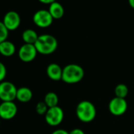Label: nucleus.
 <instances>
[{
  "label": "nucleus",
  "instance_id": "nucleus-1",
  "mask_svg": "<svg viewBox=\"0 0 134 134\" xmlns=\"http://www.w3.org/2000/svg\"><path fill=\"white\" fill-rule=\"evenodd\" d=\"M85 77V70L83 67L78 64H68L62 69V78L65 84L74 85L83 80Z\"/></svg>",
  "mask_w": 134,
  "mask_h": 134
},
{
  "label": "nucleus",
  "instance_id": "nucleus-2",
  "mask_svg": "<svg viewBox=\"0 0 134 134\" xmlns=\"http://www.w3.org/2000/svg\"><path fill=\"white\" fill-rule=\"evenodd\" d=\"M34 45L39 54L48 55L53 54L57 50L58 43L54 36L50 34H43L39 36Z\"/></svg>",
  "mask_w": 134,
  "mask_h": 134
},
{
  "label": "nucleus",
  "instance_id": "nucleus-3",
  "mask_svg": "<svg viewBox=\"0 0 134 134\" xmlns=\"http://www.w3.org/2000/svg\"><path fill=\"white\" fill-rule=\"evenodd\" d=\"M96 106L88 100L81 101L76 107V115L77 118L84 123L92 121L96 117Z\"/></svg>",
  "mask_w": 134,
  "mask_h": 134
},
{
  "label": "nucleus",
  "instance_id": "nucleus-4",
  "mask_svg": "<svg viewBox=\"0 0 134 134\" xmlns=\"http://www.w3.org/2000/svg\"><path fill=\"white\" fill-rule=\"evenodd\" d=\"M18 88L10 81L0 83V99L2 102H14L16 99Z\"/></svg>",
  "mask_w": 134,
  "mask_h": 134
},
{
  "label": "nucleus",
  "instance_id": "nucleus-5",
  "mask_svg": "<svg viewBox=\"0 0 134 134\" xmlns=\"http://www.w3.org/2000/svg\"><path fill=\"white\" fill-rule=\"evenodd\" d=\"M44 118L45 121L50 126H58L64 119V111L58 106L48 108Z\"/></svg>",
  "mask_w": 134,
  "mask_h": 134
},
{
  "label": "nucleus",
  "instance_id": "nucleus-6",
  "mask_svg": "<svg viewBox=\"0 0 134 134\" xmlns=\"http://www.w3.org/2000/svg\"><path fill=\"white\" fill-rule=\"evenodd\" d=\"M32 21L37 27L46 29L52 25L54 18L49 13L48 10H39L33 14Z\"/></svg>",
  "mask_w": 134,
  "mask_h": 134
},
{
  "label": "nucleus",
  "instance_id": "nucleus-7",
  "mask_svg": "<svg viewBox=\"0 0 134 134\" xmlns=\"http://www.w3.org/2000/svg\"><path fill=\"white\" fill-rule=\"evenodd\" d=\"M128 109V103L125 99H121L118 97H114L108 104V110L110 113L114 116H121L123 115Z\"/></svg>",
  "mask_w": 134,
  "mask_h": 134
},
{
  "label": "nucleus",
  "instance_id": "nucleus-8",
  "mask_svg": "<svg viewBox=\"0 0 134 134\" xmlns=\"http://www.w3.org/2000/svg\"><path fill=\"white\" fill-rule=\"evenodd\" d=\"M38 52L34 44L24 43L18 50V58L24 62H32L37 55Z\"/></svg>",
  "mask_w": 134,
  "mask_h": 134
},
{
  "label": "nucleus",
  "instance_id": "nucleus-9",
  "mask_svg": "<svg viewBox=\"0 0 134 134\" xmlns=\"http://www.w3.org/2000/svg\"><path fill=\"white\" fill-rule=\"evenodd\" d=\"M18 114V107L14 102H2L0 103V118L13 119Z\"/></svg>",
  "mask_w": 134,
  "mask_h": 134
},
{
  "label": "nucleus",
  "instance_id": "nucleus-10",
  "mask_svg": "<svg viewBox=\"0 0 134 134\" xmlns=\"http://www.w3.org/2000/svg\"><path fill=\"white\" fill-rule=\"evenodd\" d=\"M21 17L19 14L14 10L8 11L3 17V22L7 29L10 31L18 29L21 25Z\"/></svg>",
  "mask_w": 134,
  "mask_h": 134
},
{
  "label": "nucleus",
  "instance_id": "nucleus-11",
  "mask_svg": "<svg viewBox=\"0 0 134 134\" xmlns=\"http://www.w3.org/2000/svg\"><path fill=\"white\" fill-rule=\"evenodd\" d=\"M62 69L63 68L57 63H51L47 67L46 73L51 80L58 81L62 78Z\"/></svg>",
  "mask_w": 134,
  "mask_h": 134
},
{
  "label": "nucleus",
  "instance_id": "nucleus-12",
  "mask_svg": "<svg viewBox=\"0 0 134 134\" xmlns=\"http://www.w3.org/2000/svg\"><path fill=\"white\" fill-rule=\"evenodd\" d=\"M32 96H33V93L29 88L21 87L18 88L16 99H18L19 102L23 103H29L32 99Z\"/></svg>",
  "mask_w": 134,
  "mask_h": 134
},
{
  "label": "nucleus",
  "instance_id": "nucleus-13",
  "mask_svg": "<svg viewBox=\"0 0 134 134\" xmlns=\"http://www.w3.org/2000/svg\"><path fill=\"white\" fill-rule=\"evenodd\" d=\"M49 13L54 18V20H58L61 19L65 14V10L62 5L58 3V2H54L49 5V9H48Z\"/></svg>",
  "mask_w": 134,
  "mask_h": 134
},
{
  "label": "nucleus",
  "instance_id": "nucleus-14",
  "mask_svg": "<svg viewBox=\"0 0 134 134\" xmlns=\"http://www.w3.org/2000/svg\"><path fill=\"white\" fill-rule=\"evenodd\" d=\"M16 52L15 45L9 40H6L0 43V54L4 57H11Z\"/></svg>",
  "mask_w": 134,
  "mask_h": 134
},
{
  "label": "nucleus",
  "instance_id": "nucleus-15",
  "mask_svg": "<svg viewBox=\"0 0 134 134\" xmlns=\"http://www.w3.org/2000/svg\"><path fill=\"white\" fill-rule=\"evenodd\" d=\"M38 37L39 36L37 32L31 29H25L21 35L22 40L24 41L25 43H28V44H35Z\"/></svg>",
  "mask_w": 134,
  "mask_h": 134
},
{
  "label": "nucleus",
  "instance_id": "nucleus-16",
  "mask_svg": "<svg viewBox=\"0 0 134 134\" xmlns=\"http://www.w3.org/2000/svg\"><path fill=\"white\" fill-rule=\"evenodd\" d=\"M58 95L54 92H47L45 96H44V103H46V105L48 107V108H51V107H57L58 104Z\"/></svg>",
  "mask_w": 134,
  "mask_h": 134
},
{
  "label": "nucleus",
  "instance_id": "nucleus-17",
  "mask_svg": "<svg viewBox=\"0 0 134 134\" xmlns=\"http://www.w3.org/2000/svg\"><path fill=\"white\" fill-rule=\"evenodd\" d=\"M114 94H115V97L125 99L129 94L128 86L125 84H122V83L117 85L115 88H114Z\"/></svg>",
  "mask_w": 134,
  "mask_h": 134
},
{
  "label": "nucleus",
  "instance_id": "nucleus-18",
  "mask_svg": "<svg viewBox=\"0 0 134 134\" xmlns=\"http://www.w3.org/2000/svg\"><path fill=\"white\" fill-rule=\"evenodd\" d=\"M9 36V30L4 25L3 21H0V43L7 40Z\"/></svg>",
  "mask_w": 134,
  "mask_h": 134
},
{
  "label": "nucleus",
  "instance_id": "nucleus-19",
  "mask_svg": "<svg viewBox=\"0 0 134 134\" xmlns=\"http://www.w3.org/2000/svg\"><path fill=\"white\" fill-rule=\"evenodd\" d=\"M48 110V107L46 105L44 101H40L36 105V111L39 115H45Z\"/></svg>",
  "mask_w": 134,
  "mask_h": 134
},
{
  "label": "nucleus",
  "instance_id": "nucleus-20",
  "mask_svg": "<svg viewBox=\"0 0 134 134\" xmlns=\"http://www.w3.org/2000/svg\"><path fill=\"white\" fill-rule=\"evenodd\" d=\"M7 70L6 65L2 62H0V83L4 81L7 77Z\"/></svg>",
  "mask_w": 134,
  "mask_h": 134
},
{
  "label": "nucleus",
  "instance_id": "nucleus-21",
  "mask_svg": "<svg viewBox=\"0 0 134 134\" xmlns=\"http://www.w3.org/2000/svg\"><path fill=\"white\" fill-rule=\"evenodd\" d=\"M51 134H70V132L62 129H58L51 132Z\"/></svg>",
  "mask_w": 134,
  "mask_h": 134
},
{
  "label": "nucleus",
  "instance_id": "nucleus-22",
  "mask_svg": "<svg viewBox=\"0 0 134 134\" xmlns=\"http://www.w3.org/2000/svg\"><path fill=\"white\" fill-rule=\"evenodd\" d=\"M70 134H85V133L84 130H82L81 129L76 128V129H72V130L70 132Z\"/></svg>",
  "mask_w": 134,
  "mask_h": 134
},
{
  "label": "nucleus",
  "instance_id": "nucleus-23",
  "mask_svg": "<svg viewBox=\"0 0 134 134\" xmlns=\"http://www.w3.org/2000/svg\"><path fill=\"white\" fill-rule=\"evenodd\" d=\"M38 1L41 3H43V4H49L51 5V3L56 2V0H38Z\"/></svg>",
  "mask_w": 134,
  "mask_h": 134
},
{
  "label": "nucleus",
  "instance_id": "nucleus-24",
  "mask_svg": "<svg viewBox=\"0 0 134 134\" xmlns=\"http://www.w3.org/2000/svg\"><path fill=\"white\" fill-rule=\"evenodd\" d=\"M128 1H129V6H130L132 9H134V0H128Z\"/></svg>",
  "mask_w": 134,
  "mask_h": 134
},
{
  "label": "nucleus",
  "instance_id": "nucleus-25",
  "mask_svg": "<svg viewBox=\"0 0 134 134\" xmlns=\"http://www.w3.org/2000/svg\"><path fill=\"white\" fill-rule=\"evenodd\" d=\"M0 119H1V118H0Z\"/></svg>",
  "mask_w": 134,
  "mask_h": 134
}]
</instances>
